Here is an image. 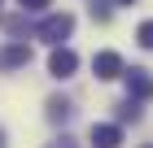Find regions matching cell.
Listing matches in <instances>:
<instances>
[{
  "label": "cell",
  "instance_id": "15",
  "mask_svg": "<svg viewBox=\"0 0 153 148\" xmlns=\"http://www.w3.org/2000/svg\"><path fill=\"white\" fill-rule=\"evenodd\" d=\"M114 4H136V0H114Z\"/></svg>",
  "mask_w": 153,
  "mask_h": 148
},
{
  "label": "cell",
  "instance_id": "5",
  "mask_svg": "<svg viewBox=\"0 0 153 148\" xmlns=\"http://www.w3.org/2000/svg\"><path fill=\"white\" fill-rule=\"evenodd\" d=\"M22 66H31V44L26 39H9L0 48V70L9 74V70H22Z\"/></svg>",
  "mask_w": 153,
  "mask_h": 148
},
{
  "label": "cell",
  "instance_id": "17",
  "mask_svg": "<svg viewBox=\"0 0 153 148\" xmlns=\"http://www.w3.org/2000/svg\"><path fill=\"white\" fill-rule=\"evenodd\" d=\"M0 4H4V0H0Z\"/></svg>",
  "mask_w": 153,
  "mask_h": 148
},
{
  "label": "cell",
  "instance_id": "1",
  "mask_svg": "<svg viewBox=\"0 0 153 148\" xmlns=\"http://www.w3.org/2000/svg\"><path fill=\"white\" fill-rule=\"evenodd\" d=\"M31 31H35V39H44V44L61 48V44L74 35V18H70V13H44V18H39Z\"/></svg>",
  "mask_w": 153,
  "mask_h": 148
},
{
  "label": "cell",
  "instance_id": "11",
  "mask_svg": "<svg viewBox=\"0 0 153 148\" xmlns=\"http://www.w3.org/2000/svg\"><path fill=\"white\" fill-rule=\"evenodd\" d=\"M109 18H114V9L101 4V0H92V22H109Z\"/></svg>",
  "mask_w": 153,
  "mask_h": 148
},
{
  "label": "cell",
  "instance_id": "14",
  "mask_svg": "<svg viewBox=\"0 0 153 148\" xmlns=\"http://www.w3.org/2000/svg\"><path fill=\"white\" fill-rule=\"evenodd\" d=\"M4 144H9V135H4V126H0V148H4Z\"/></svg>",
  "mask_w": 153,
  "mask_h": 148
},
{
  "label": "cell",
  "instance_id": "10",
  "mask_svg": "<svg viewBox=\"0 0 153 148\" xmlns=\"http://www.w3.org/2000/svg\"><path fill=\"white\" fill-rule=\"evenodd\" d=\"M4 31H9V35H22V31H31V26H26V13H18V18H4Z\"/></svg>",
  "mask_w": 153,
  "mask_h": 148
},
{
  "label": "cell",
  "instance_id": "12",
  "mask_svg": "<svg viewBox=\"0 0 153 148\" xmlns=\"http://www.w3.org/2000/svg\"><path fill=\"white\" fill-rule=\"evenodd\" d=\"M44 148H79V139H74V135H66V131H61V135H57V139H48Z\"/></svg>",
  "mask_w": 153,
  "mask_h": 148
},
{
  "label": "cell",
  "instance_id": "2",
  "mask_svg": "<svg viewBox=\"0 0 153 148\" xmlns=\"http://www.w3.org/2000/svg\"><path fill=\"white\" fill-rule=\"evenodd\" d=\"M74 70H79V52H74V48H53V52H48V74H53V79L57 83H66V79H74Z\"/></svg>",
  "mask_w": 153,
  "mask_h": 148
},
{
  "label": "cell",
  "instance_id": "16",
  "mask_svg": "<svg viewBox=\"0 0 153 148\" xmlns=\"http://www.w3.org/2000/svg\"><path fill=\"white\" fill-rule=\"evenodd\" d=\"M144 148H153V144H144Z\"/></svg>",
  "mask_w": 153,
  "mask_h": 148
},
{
  "label": "cell",
  "instance_id": "3",
  "mask_svg": "<svg viewBox=\"0 0 153 148\" xmlns=\"http://www.w3.org/2000/svg\"><path fill=\"white\" fill-rule=\"evenodd\" d=\"M92 74H96L101 83H109V79H123L127 66H123V57H118L114 48H105V52H96V57H92Z\"/></svg>",
  "mask_w": 153,
  "mask_h": 148
},
{
  "label": "cell",
  "instance_id": "8",
  "mask_svg": "<svg viewBox=\"0 0 153 148\" xmlns=\"http://www.w3.org/2000/svg\"><path fill=\"white\" fill-rule=\"evenodd\" d=\"M123 122H140V100H131V96L118 100V126Z\"/></svg>",
  "mask_w": 153,
  "mask_h": 148
},
{
  "label": "cell",
  "instance_id": "13",
  "mask_svg": "<svg viewBox=\"0 0 153 148\" xmlns=\"http://www.w3.org/2000/svg\"><path fill=\"white\" fill-rule=\"evenodd\" d=\"M18 4H22V13H44L53 0H18Z\"/></svg>",
  "mask_w": 153,
  "mask_h": 148
},
{
  "label": "cell",
  "instance_id": "7",
  "mask_svg": "<svg viewBox=\"0 0 153 148\" xmlns=\"http://www.w3.org/2000/svg\"><path fill=\"white\" fill-rule=\"evenodd\" d=\"M44 118H48L53 126L70 122V118H74V100H66V96H48V105H44Z\"/></svg>",
  "mask_w": 153,
  "mask_h": 148
},
{
  "label": "cell",
  "instance_id": "4",
  "mask_svg": "<svg viewBox=\"0 0 153 148\" xmlns=\"http://www.w3.org/2000/svg\"><path fill=\"white\" fill-rule=\"evenodd\" d=\"M123 79H127V96H131V100H140V105L153 100V74H149L144 66H131Z\"/></svg>",
  "mask_w": 153,
  "mask_h": 148
},
{
  "label": "cell",
  "instance_id": "9",
  "mask_svg": "<svg viewBox=\"0 0 153 148\" xmlns=\"http://www.w3.org/2000/svg\"><path fill=\"white\" fill-rule=\"evenodd\" d=\"M136 44H140V48H149V52H153V18H144V22L136 26Z\"/></svg>",
  "mask_w": 153,
  "mask_h": 148
},
{
  "label": "cell",
  "instance_id": "6",
  "mask_svg": "<svg viewBox=\"0 0 153 148\" xmlns=\"http://www.w3.org/2000/svg\"><path fill=\"white\" fill-rule=\"evenodd\" d=\"M88 144H92V148H118V144H123V126H118V122H92Z\"/></svg>",
  "mask_w": 153,
  "mask_h": 148
}]
</instances>
